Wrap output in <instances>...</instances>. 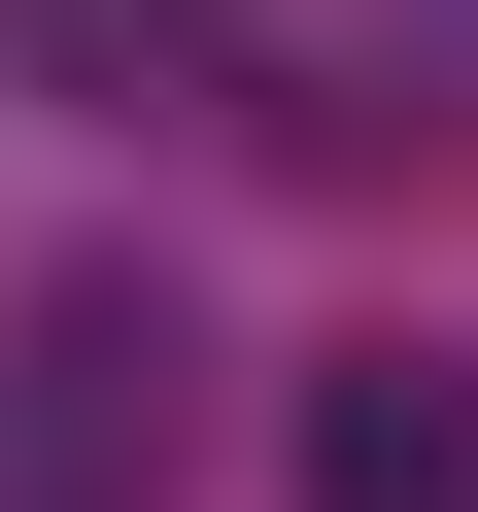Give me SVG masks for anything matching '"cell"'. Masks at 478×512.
Returning <instances> with one entry per match:
<instances>
[{"instance_id": "obj_1", "label": "cell", "mask_w": 478, "mask_h": 512, "mask_svg": "<svg viewBox=\"0 0 478 512\" xmlns=\"http://www.w3.org/2000/svg\"><path fill=\"white\" fill-rule=\"evenodd\" d=\"M308 512H478V376L444 342H342L308 376Z\"/></svg>"}, {"instance_id": "obj_2", "label": "cell", "mask_w": 478, "mask_h": 512, "mask_svg": "<svg viewBox=\"0 0 478 512\" xmlns=\"http://www.w3.org/2000/svg\"><path fill=\"white\" fill-rule=\"evenodd\" d=\"M0 444H35V478L171 444V308H137V274H69V308H35V410H0Z\"/></svg>"}]
</instances>
